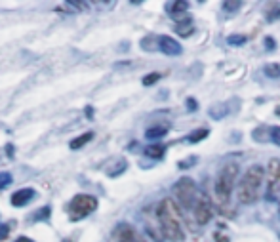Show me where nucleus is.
Returning a JSON list of instances; mask_svg holds the SVG:
<instances>
[{"label": "nucleus", "mask_w": 280, "mask_h": 242, "mask_svg": "<svg viewBox=\"0 0 280 242\" xmlns=\"http://www.w3.org/2000/svg\"><path fill=\"white\" fill-rule=\"evenodd\" d=\"M157 218H159L162 235L171 242H179L185 239L183 229V218L177 204L171 198H164L157 208Z\"/></svg>", "instance_id": "1"}, {"label": "nucleus", "mask_w": 280, "mask_h": 242, "mask_svg": "<svg viewBox=\"0 0 280 242\" xmlns=\"http://www.w3.org/2000/svg\"><path fill=\"white\" fill-rule=\"evenodd\" d=\"M263 180H265V170L261 164H254L246 170L242 180L238 183V200L242 204H252L256 202L261 194V187H263Z\"/></svg>", "instance_id": "2"}, {"label": "nucleus", "mask_w": 280, "mask_h": 242, "mask_svg": "<svg viewBox=\"0 0 280 242\" xmlns=\"http://www.w3.org/2000/svg\"><path fill=\"white\" fill-rule=\"evenodd\" d=\"M238 178V164L234 162H227L221 172L218 174V180H216V198H218V204L221 208H227L231 202V194L234 189V183Z\"/></svg>", "instance_id": "3"}, {"label": "nucleus", "mask_w": 280, "mask_h": 242, "mask_svg": "<svg viewBox=\"0 0 280 242\" xmlns=\"http://www.w3.org/2000/svg\"><path fill=\"white\" fill-rule=\"evenodd\" d=\"M171 193L173 198L177 200V204L181 206L183 210H195V204L198 200V189H196V183L191 178H181L179 182L171 187Z\"/></svg>", "instance_id": "4"}, {"label": "nucleus", "mask_w": 280, "mask_h": 242, "mask_svg": "<svg viewBox=\"0 0 280 242\" xmlns=\"http://www.w3.org/2000/svg\"><path fill=\"white\" fill-rule=\"evenodd\" d=\"M96 208H98L96 196H92V194H76L73 198V202H71V206H69V218L73 219V221L84 219Z\"/></svg>", "instance_id": "5"}, {"label": "nucleus", "mask_w": 280, "mask_h": 242, "mask_svg": "<svg viewBox=\"0 0 280 242\" xmlns=\"http://www.w3.org/2000/svg\"><path fill=\"white\" fill-rule=\"evenodd\" d=\"M193 214H195V219L198 225H206L208 221L214 218V204H212V200H210V196L206 193L198 194V200H196Z\"/></svg>", "instance_id": "6"}, {"label": "nucleus", "mask_w": 280, "mask_h": 242, "mask_svg": "<svg viewBox=\"0 0 280 242\" xmlns=\"http://www.w3.org/2000/svg\"><path fill=\"white\" fill-rule=\"evenodd\" d=\"M267 189L273 198L280 196V160L273 158L267 168Z\"/></svg>", "instance_id": "7"}, {"label": "nucleus", "mask_w": 280, "mask_h": 242, "mask_svg": "<svg viewBox=\"0 0 280 242\" xmlns=\"http://www.w3.org/2000/svg\"><path fill=\"white\" fill-rule=\"evenodd\" d=\"M112 241L114 242H147L141 233L134 229L130 223H120L116 229L112 231Z\"/></svg>", "instance_id": "8"}, {"label": "nucleus", "mask_w": 280, "mask_h": 242, "mask_svg": "<svg viewBox=\"0 0 280 242\" xmlns=\"http://www.w3.org/2000/svg\"><path fill=\"white\" fill-rule=\"evenodd\" d=\"M159 48L160 52H164L166 56H179L183 52L181 44L171 37H159Z\"/></svg>", "instance_id": "9"}, {"label": "nucleus", "mask_w": 280, "mask_h": 242, "mask_svg": "<svg viewBox=\"0 0 280 242\" xmlns=\"http://www.w3.org/2000/svg\"><path fill=\"white\" fill-rule=\"evenodd\" d=\"M166 10L170 13L173 19H177V23L187 19V12H189V4L183 2V0H177V2H170L166 4Z\"/></svg>", "instance_id": "10"}, {"label": "nucleus", "mask_w": 280, "mask_h": 242, "mask_svg": "<svg viewBox=\"0 0 280 242\" xmlns=\"http://www.w3.org/2000/svg\"><path fill=\"white\" fill-rule=\"evenodd\" d=\"M35 189H19L17 193L12 194V204L13 206H25L27 202H31L33 198H35Z\"/></svg>", "instance_id": "11"}, {"label": "nucleus", "mask_w": 280, "mask_h": 242, "mask_svg": "<svg viewBox=\"0 0 280 242\" xmlns=\"http://www.w3.org/2000/svg\"><path fill=\"white\" fill-rule=\"evenodd\" d=\"M193 31H195V25H193V21H191L189 17L175 25V33H177V35H181V37H189V35H193Z\"/></svg>", "instance_id": "12"}, {"label": "nucleus", "mask_w": 280, "mask_h": 242, "mask_svg": "<svg viewBox=\"0 0 280 242\" xmlns=\"http://www.w3.org/2000/svg\"><path fill=\"white\" fill-rule=\"evenodd\" d=\"M92 139H94V132L82 133V135H78L76 139H73V141H71V149H73V151H76V149H82V147H84L88 141H92Z\"/></svg>", "instance_id": "13"}, {"label": "nucleus", "mask_w": 280, "mask_h": 242, "mask_svg": "<svg viewBox=\"0 0 280 242\" xmlns=\"http://www.w3.org/2000/svg\"><path fill=\"white\" fill-rule=\"evenodd\" d=\"M168 132V128H164V126H157V128H149L145 132L147 139H160V137H164Z\"/></svg>", "instance_id": "14"}, {"label": "nucleus", "mask_w": 280, "mask_h": 242, "mask_svg": "<svg viewBox=\"0 0 280 242\" xmlns=\"http://www.w3.org/2000/svg\"><path fill=\"white\" fill-rule=\"evenodd\" d=\"M145 155L151 158H160L164 155V147L162 145H149L145 149Z\"/></svg>", "instance_id": "15"}, {"label": "nucleus", "mask_w": 280, "mask_h": 242, "mask_svg": "<svg viewBox=\"0 0 280 242\" xmlns=\"http://www.w3.org/2000/svg\"><path fill=\"white\" fill-rule=\"evenodd\" d=\"M263 71H265V74L271 76V78H279L280 76V65L279 63H267Z\"/></svg>", "instance_id": "16"}, {"label": "nucleus", "mask_w": 280, "mask_h": 242, "mask_svg": "<svg viewBox=\"0 0 280 242\" xmlns=\"http://www.w3.org/2000/svg\"><path fill=\"white\" fill-rule=\"evenodd\" d=\"M240 6H242V2L240 0H234V2H223V10L229 13H234L240 10Z\"/></svg>", "instance_id": "17"}, {"label": "nucleus", "mask_w": 280, "mask_h": 242, "mask_svg": "<svg viewBox=\"0 0 280 242\" xmlns=\"http://www.w3.org/2000/svg\"><path fill=\"white\" fill-rule=\"evenodd\" d=\"M280 17V4H273L271 8L267 10V19L269 21H275Z\"/></svg>", "instance_id": "18"}, {"label": "nucleus", "mask_w": 280, "mask_h": 242, "mask_svg": "<svg viewBox=\"0 0 280 242\" xmlns=\"http://www.w3.org/2000/svg\"><path fill=\"white\" fill-rule=\"evenodd\" d=\"M10 183H12V174H8V172H0V189L8 187Z\"/></svg>", "instance_id": "19"}, {"label": "nucleus", "mask_w": 280, "mask_h": 242, "mask_svg": "<svg viewBox=\"0 0 280 242\" xmlns=\"http://www.w3.org/2000/svg\"><path fill=\"white\" fill-rule=\"evenodd\" d=\"M269 137H271V141H273V143H277V145L280 147V128L279 126H275V128H271V130H269Z\"/></svg>", "instance_id": "20"}, {"label": "nucleus", "mask_w": 280, "mask_h": 242, "mask_svg": "<svg viewBox=\"0 0 280 242\" xmlns=\"http://www.w3.org/2000/svg\"><path fill=\"white\" fill-rule=\"evenodd\" d=\"M208 135V130H196V132H193V135H189V141H198V139H204Z\"/></svg>", "instance_id": "21"}, {"label": "nucleus", "mask_w": 280, "mask_h": 242, "mask_svg": "<svg viewBox=\"0 0 280 242\" xmlns=\"http://www.w3.org/2000/svg\"><path fill=\"white\" fill-rule=\"evenodd\" d=\"M229 40V44H234V46H238V44H244L248 38L244 37V35H232V37L227 38Z\"/></svg>", "instance_id": "22"}, {"label": "nucleus", "mask_w": 280, "mask_h": 242, "mask_svg": "<svg viewBox=\"0 0 280 242\" xmlns=\"http://www.w3.org/2000/svg\"><path fill=\"white\" fill-rule=\"evenodd\" d=\"M159 78H160V74H159V73L149 74V76H145V78H143V84H145V86H151L153 82H157Z\"/></svg>", "instance_id": "23"}, {"label": "nucleus", "mask_w": 280, "mask_h": 242, "mask_svg": "<svg viewBox=\"0 0 280 242\" xmlns=\"http://www.w3.org/2000/svg\"><path fill=\"white\" fill-rule=\"evenodd\" d=\"M8 233H10V225L0 223V241H4V239L8 237Z\"/></svg>", "instance_id": "24"}, {"label": "nucleus", "mask_w": 280, "mask_h": 242, "mask_svg": "<svg viewBox=\"0 0 280 242\" xmlns=\"http://www.w3.org/2000/svg\"><path fill=\"white\" fill-rule=\"evenodd\" d=\"M15 242H35V241H31V239H27V237H19Z\"/></svg>", "instance_id": "25"}, {"label": "nucleus", "mask_w": 280, "mask_h": 242, "mask_svg": "<svg viewBox=\"0 0 280 242\" xmlns=\"http://www.w3.org/2000/svg\"><path fill=\"white\" fill-rule=\"evenodd\" d=\"M279 115H280V109H279Z\"/></svg>", "instance_id": "26"}]
</instances>
